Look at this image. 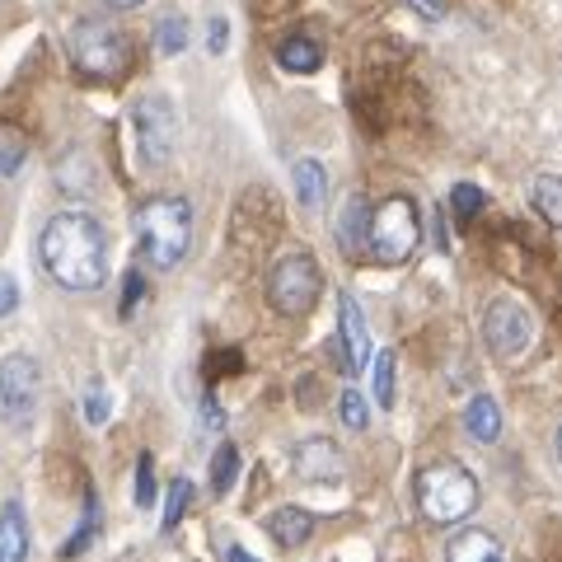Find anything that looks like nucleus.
Wrapping results in <instances>:
<instances>
[{"label":"nucleus","instance_id":"f257e3e1","mask_svg":"<svg viewBox=\"0 0 562 562\" xmlns=\"http://www.w3.org/2000/svg\"><path fill=\"white\" fill-rule=\"evenodd\" d=\"M38 262L66 291H99L109 281V235L85 211H61L43 225Z\"/></svg>","mask_w":562,"mask_h":562},{"label":"nucleus","instance_id":"f03ea898","mask_svg":"<svg viewBox=\"0 0 562 562\" xmlns=\"http://www.w3.org/2000/svg\"><path fill=\"white\" fill-rule=\"evenodd\" d=\"M136 239L150 268H179L192 244V206L183 198H150L136 206Z\"/></svg>","mask_w":562,"mask_h":562},{"label":"nucleus","instance_id":"7ed1b4c3","mask_svg":"<svg viewBox=\"0 0 562 562\" xmlns=\"http://www.w3.org/2000/svg\"><path fill=\"white\" fill-rule=\"evenodd\" d=\"M413 497H417V512L431 525H460L479 506V479L460 460H436L427 469H417Z\"/></svg>","mask_w":562,"mask_h":562},{"label":"nucleus","instance_id":"20e7f679","mask_svg":"<svg viewBox=\"0 0 562 562\" xmlns=\"http://www.w3.org/2000/svg\"><path fill=\"white\" fill-rule=\"evenodd\" d=\"M422 239V211L408 192H394V198H384L371 221H366V254L384 268H398V262H408L413 249Z\"/></svg>","mask_w":562,"mask_h":562},{"label":"nucleus","instance_id":"39448f33","mask_svg":"<svg viewBox=\"0 0 562 562\" xmlns=\"http://www.w3.org/2000/svg\"><path fill=\"white\" fill-rule=\"evenodd\" d=\"M70 61L85 80H122L132 66V38L113 20H80L70 29Z\"/></svg>","mask_w":562,"mask_h":562},{"label":"nucleus","instance_id":"423d86ee","mask_svg":"<svg viewBox=\"0 0 562 562\" xmlns=\"http://www.w3.org/2000/svg\"><path fill=\"white\" fill-rule=\"evenodd\" d=\"M319 295H324V272H319V262H314V254H286L268 277V301L277 314H286V319L310 314L319 305Z\"/></svg>","mask_w":562,"mask_h":562},{"label":"nucleus","instance_id":"0eeeda50","mask_svg":"<svg viewBox=\"0 0 562 562\" xmlns=\"http://www.w3.org/2000/svg\"><path fill=\"white\" fill-rule=\"evenodd\" d=\"M483 338L492 347V357L520 361L535 347V314L520 301H492L483 314Z\"/></svg>","mask_w":562,"mask_h":562},{"label":"nucleus","instance_id":"6e6552de","mask_svg":"<svg viewBox=\"0 0 562 562\" xmlns=\"http://www.w3.org/2000/svg\"><path fill=\"white\" fill-rule=\"evenodd\" d=\"M38 394H43V366L29 351H10L0 361V408L14 422H29L38 413Z\"/></svg>","mask_w":562,"mask_h":562},{"label":"nucleus","instance_id":"1a4fd4ad","mask_svg":"<svg viewBox=\"0 0 562 562\" xmlns=\"http://www.w3.org/2000/svg\"><path fill=\"white\" fill-rule=\"evenodd\" d=\"M136 136H140V155H146V165H165L169 150H173V136H179V122H173V103L150 94L136 103Z\"/></svg>","mask_w":562,"mask_h":562},{"label":"nucleus","instance_id":"9d476101","mask_svg":"<svg viewBox=\"0 0 562 562\" xmlns=\"http://www.w3.org/2000/svg\"><path fill=\"white\" fill-rule=\"evenodd\" d=\"M338 347H342L347 371L361 375L366 361H371V333H366V314L351 295H338Z\"/></svg>","mask_w":562,"mask_h":562},{"label":"nucleus","instance_id":"9b49d317","mask_svg":"<svg viewBox=\"0 0 562 562\" xmlns=\"http://www.w3.org/2000/svg\"><path fill=\"white\" fill-rule=\"evenodd\" d=\"M295 473H301L305 483H338L342 479V454H338V446L324 441V436L301 441V446H295Z\"/></svg>","mask_w":562,"mask_h":562},{"label":"nucleus","instance_id":"f8f14e48","mask_svg":"<svg viewBox=\"0 0 562 562\" xmlns=\"http://www.w3.org/2000/svg\"><path fill=\"white\" fill-rule=\"evenodd\" d=\"M268 535H272V543H281V549H301V543H310V535H314V516L301 512V506H277L268 516Z\"/></svg>","mask_w":562,"mask_h":562},{"label":"nucleus","instance_id":"ddd939ff","mask_svg":"<svg viewBox=\"0 0 562 562\" xmlns=\"http://www.w3.org/2000/svg\"><path fill=\"white\" fill-rule=\"evenodd\" d=\"M277 66L291 70V76H310V70L324 66V47L310 38V33H291V38L277 43Z\"/></svg>","mask_w":562,"mask_h":562},{"label":"nucleus","instance_id":"4468645a","mask_svg":"<svg viewBox=\"0 0 562 562\" xmlns=\"http://www.w3.org/2000/svg\"><path fill=\"white\" fill-rule=\"evenodd\" d=\"M446 562H502V543L487 530H460L446 543Z\"/></svg>","mask_w":562,"mask_h":562},{"label":"nucleus","instance_id":"2eb2a0df","mask_svg":"<svg viewBox=\"0 0 562 562\" xmlns=\"http://www.w3.org/2000/svg\"><path fill=\"white\" fill-rule=\"evenodd\" d=\"M0 562H29V520L20 502L0 512Z\"/></svg>","mask_w":562,"mask_h":562},{"label":"nucleus","instance_id":"dca6fc26","mask_svg":"<svg viewBox=\"0 0 562 562\" xmlns=\"http://www.w3.org/2000/svg\"><path fill=\"white\" fill-rule=\"evenodd\" d=\"M291 183H295V202H301L305 211H319L324 206V198H328V173H324L319 160H295Z\"/></svg>","mask_w":562,"mask_h":562},{"label":"nucleus","instance_id":"f3484780","mask_svg":"<svg viewBox=\"0 0 562 562\" xmlns=\"http://www.w3.org/2000/svg\"><path fill=\"white\" fill-rule=\"evenodd\" d=\"M464 427H469V436H473V441H483V446H492V441H497V436H502V408H497V398H487V394L469 398Z\"/></svg>","mask_w":562,"mask_h":562},{"label":"nucleus","instance_id":"a211bd4d","mask_svg":"<svg viewBox=\"0 0 562 562\" xmlns=\"http://www.w3.org/2000/svg\"><path fill=\"white\" fill-rule=\"evenodd\" d=\"M366 221H371V206H366L361 198H351L342 206V216H338V244H342V254H351V258L366 254Z\"/></svg>","mask_w":562,"mask_h":562},{"label":"nucleus","instance_id":"6ab92c4d","mask_svg":"<svg viewBox=\"0 0 562 562\" xmlns=\"http://www.w3.org/2000/svg\"><path fill=\"white\" fill-rule=\"evenodd\" d=\"M535 211L549 225H562V173H539L535 179Z\"/></svg>","mask_w":562,"mask_h":562},{"label":"nucleus","instance_id":"aec40b11","mask_svg":"<svg viewBox=\"0 0 562 562\" xmlns=\"http://www.w3.org/2000/svg\"><path fill=\"white\" fill-rule=\"evenodd\" d=\"M94 535H99V502H94V492H85V520H80V530L61 543V558H66V562L80 558V553L94 543Z\"/></svg>","mask_w":562,"mask_h":562},{"label":"nucleus","instance_id":"412c9836","mask_svg":"<svg viewBox=\"0 0 562 562\" xmlns=\"http://www.w3.org/2000/svg\"><path fill=\"white\" fill-rule=\"evenodd\" d=\"M235 479H239V446L225 441V446L216 450V460H211V492H216V497H225V492L235 487Z\"/></svg>","mask_w":562,"mask_h":562},{"label":"nucleus","instance_id":"4be33fe9","mask_svg":"<svg viewBox=\"0 0 562 562\" xmlns=\"http://www.w3.org/2000/svg\"><path fill=\"white\" fill-rule=\"evenodd\" d=\"M188 506H192V483H188V479H173V483H169V497H165V520H160L165 535L179 530V520H183Z\"/></svg>","mask_w":562,"mask_h":562},{"label":"nucleus","instance_id":"5701e85b","mask_svg":"<svg viewBox=\"0 0 562 562\" xmlns=\"http://www.w3.org/2000/svg\"><path fill=\"white\" fill-rule=\"evenodd\" d=\"M155 47H160L165 57H179V52L188 47V24L179 20V14H169V20H160V29H155Z\"/></svg>","mask_w":562,"mask_h":562},{"label":"nucleus","instance_id":"b1692460","mask_svg":"<svg viewBox=\"0 0 562 562\" xmlns=\"http://www.w3.org/2000/svg\"><path fill=\"white\" fill-rule=\"evenodd\" d=\"M338 417H342V427L366 431V427H371V403H366L357 390H347V394L338 398Z\"/></svg>","mask_w":562,"mask_h":562},{"label":"nucleus","instance_id":"393cba45","mask_svg":"<svg viewBox=\"0 0 562 562\" xmlns=\"http://www.w3.org/2000/svg\"><path fill=\"white\" fill-rule=\"evenodd\" d=\"M483 202H487V198H483V188H473V183L450 188V211H454L460 221H473V216H479Z\"/></svg>","mask_w":562,"mask_h":562},{"label":"nucleus","instance_id":"a878e982","mask_svg":"<svg viewBox=\"0 0 562 562\" xmlns=\"http://www.w3.org/2000/svg\"><path fill=\"white\" fill-rule=\"evenodd\" d=\"M375 403L380 408L394 403V351H380L375 357Z\"/></svg>","mask_w":562,"mask_h":562},{"label":"nucleus","instance_id":"bb28decb","mask_svg":"<svg viewBox=\"0 0 562 562\" xmlns=\"http://www.w3.org/2000/svg\"><path fill=\"white\" fill-rule=\"evenodd\" d=\"M20 169H24V140L14 136V132H0V173L14 179Z\"/></svg>","mask_w":562,"mask_h":562},{"label":"nucleus","instance_id":"cd10ccee","mask_svg":"<svg viewBox=\"0 0 562 562\" xmlns=\"http://www.w3.org/2000/svg\"><path fill=\"white\" fill-rule=\"evenodd\" d=\"M85 417H90V427H103V422H109V394H103L99 380L85 384Z\"/></svg>","mask_w":562,"mask_h":562},{"label":"nucleus","instance_id":"c85d7f7f","mask_svg":"<svg viewBox=\"0 0 562 562\" xmlns=\"http://www.w3.org/2000/svg\"><path fill=\"white\" fill-rule=\"evenodd\" d=\"M136 506L140 512L155 506V464H150V454H140L136 460Z\"/></svg>","mask_w":562,"mask_h":562},{"label":"nucleus","instance_id":"c756f323","mask_svg":"<svg viewBox=\"0 0 562 562\" xmlns=\"http://www.w3.org/2000/svg\"><path fill=\"white\" fill-rule=\"evenodd\" d=\"M14 310H20V286H14L10 272H0V319H10Z\"/></svg>","mask_w":562,"mask_h":562},{"label":"nucleus","instance_id":"7c9ffc66","mask_svg":"<svg viewBox=\"0 0 562 562\" xmlns=\"http://www.w3.org/2000/svg\"><path fill=\"white\" fill-rule=\"evenodd\" d=\"M140 295H146V281H140V272H127V291H122V314H132Z\"/></svg>","mask_w":562,"mask_h":562},{"label":"nucleus","instance_id":"2f4dec72","mask_svg":"<svg viewBox=\"0 0 562 562\" xmlns=\"http://www.w3.org/2000/svg\"><path fill=\"white\" fill-rule=\"evenodd\" d=\"M225 38H231L225 20H211V24H206V52H216V57H221V52H225Z\"/></svg>","mask_w":562,"mask_h":562},{"label":"nucleus","instance_id":"473e14b6","mask_svg":"<svg viewBox=\"0 0 562 562\" xmlns=\"http://www.w3.org/2000/svg\"><path fill=\"white\" fill-rule=\"evenodd\" d=\"M221 422H225V413H221V403H216V398H202V427H211V431H216V427H221Z\"/></svg>","mask_w":562,"mask_h":562},{"label":"nucleus","instance_id":"72a5a7b5","mask_svg":"<svg viewBox=\"0 0 562 562\" xmlns=\"http://www.w3.org/2000/svg\"><path fill=\"white\" fill-rule=\"evenodd\" d=\"M408 5L422 14V20H441V5H436V0H408Z\"/></svg>","mask_w":562,"mask_h":562},{"label":"nucleus","instance_id":"f704fd0d","mask_svg":"<svg viewBox=\"0 0 562 562\" xmlns=\"http://www.w3.org/2000/svg\"><path fill=\"white\" fill-rule=\"evenodd\" d=\"M225 562H258L249 549H239V543H235V549H225Z\"/></svg>","mask_w":562,"mask_h":562},{"label":"nucleus","instance_id":"c9c22d12","mask_svg":"<svg viewBox=\"0 0 562 562\" xmlns=\"http://www.w3.org/2000/svg\"><path fill=\"white\" fill-rule=\"evenodd\" d=\"M109 5H113V10H136L140 0H109Z\"/></svg>","mask_w":562,"mask_h":562},{"label":"nucleus","instance_id":"e433bc0d","mask_svg":"<svg viewBox=\"0 0 562 562\" xmlns=\"http://www.w3.org/2000/svg\"><path fill=\"white\" fill-rule=\"evenodd\" d=\"M553 446H558V460H562V427H558V441Z\"/></svg>","mask_w":562,"mask_h":562}]
</instances>
